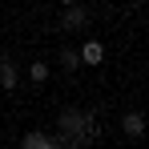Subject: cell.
<instances>
[{
  "label": "cell",
  "instance_id": "cell-1",
  "mask_svg": "<svg viewBox=\"0 0 149 149\" xmlns=\"http://www.w3.org/2000/svg\"><path fill=\"white\" fill-rule=\"evenodd\" d=\"M56 125H61V141H65V145H89L101 133L97 117H93V113H81V109H65Z\"/></svg>",
  "mask_w": 149,
  "mask_h": 149
},
{
  "label": "cell",
  "instance_id": "cell-2",
  "mask_svg": "<svg viewBox=\"0 0 149 149\" xmlns=\"http://www.w3.org/2000/svg\"><path fill=\"white\" fill-rule=\"evenodd\" d=\"M85 24H89V8H85V4H65V12H61V28H65V32H81Z\"/></svg>",
  "mask_w": 149,
  "mask_h": 149
},
{
  "label": "cell",
  "instance_id": "cell-3",
  "mask_svg": "<svg viewBox=\"0 0 149 149\" xmlns=\"http://www.w3.org/2000/svg\"><path fill=\"white\" fill-rule=\"evenodd\" d=\"M121 129L129 133V137H141L149 129V117H141V113H125V121H121Z\"/></svg>",
  "mask_w": 149,
  "mask_h": 149
},
{
  "label": "cell",
  "instance_id": "cell-4",
  "mask_svg": "<svg viewBox=\"0 0 149 149\" xmlns=\"http://www.w3.org/2000/svg\"><path fill=\"white\" fill-rule=\"evenodd\" d=\"M81 61H85V65H101V61H105V45H101V40H85V45H81Z\"/></svg>",
  "mask_w": 149,
  "mask_h": 149
},
{
  "label": "cell",
  "instance_id": "cell-5",
  "mask_svg": "<svg viewBox=\"0 0 149 149\" xmlns=\"http://www.w3.org/2000/svg\"><path fill=\"white\" fill-rule=\"evenodd\" d=\"M16 81H20L16 65H12V61L4 56V61H0V85H4V93H12V89H16Z\"/></svg>",
  "mask_w": 149,
  "mask_h": 149
},
{
  "label": "cell",
  "instance_id": "cell-6",
  "mask_svg": "<svg viewBox=\"0 0 149 149\" xmlns=\"http://www.w3.org/2000/svg\"><path fill=\"white\" fill-rule=\"evenodd\" d=\"M61 65H65V69H81V65H85V61H81V49H69V45H65V49H61Z\"/></svg>",
  "mask_w": 149,
  "mask_h": 149
},
{
  "label": "cell",
  "instance_id": "cell-7",
  "mask_svg": "<svg viewBox=\"0 0 149 149\" xmlns=\"http://www.w3.org/2000/svg\"><path fill=\"white\" fill-rule=\"evenodd\" d=\"M49 65H45V61H32V69H28V77H32V85H45V81H49Z\"/></svg>",
  "mask_w": 149,
  "mask_h": 149
},
{
  "label": "cell",
  "instance_id": "cell-8",
  "mask_svg": "<svg viewBox=\"0 0 149 149\" xmlns=\"http://www.w3.org/2000/svg\"><path fill=\"white\" fill-rule=\"evenodd\" d=\"M49 141H52V137H45V133H28V137H24V149H49Z\"/></svg>",
  "mask_w": 149,
  "mask_h": 149
},
{
  "label": "cell",
  "instance_id": "cell-9",
  "mask_svg": "<svg viewBox=\"0 0 149 149\" xmlns=\"http://www.w3.org/2000/svg\"><path fill=\"white\" fill-rule=\"evenodd\" d=\"M0 93H4V85H0Z\"/></svg>",
  "mask_w": 149,
  "mask_h": 149
},
{
  "label": "cell",
  "instance_id": "cell-10",
  "mask_svg": "<svg viewBox=\"0 0 149 149\" xmlns=\"http://www.w3.org/2000/svg\"><path fill=\"white\" fill-rule=\"evenodd\" d=\"M145 117H149V113H145Z\"/></svg>",
  "mask_w": 149,
  "mask_h": 149
}]
</instances>
